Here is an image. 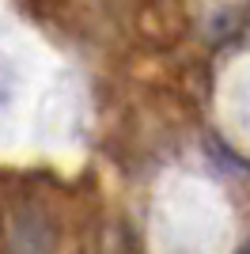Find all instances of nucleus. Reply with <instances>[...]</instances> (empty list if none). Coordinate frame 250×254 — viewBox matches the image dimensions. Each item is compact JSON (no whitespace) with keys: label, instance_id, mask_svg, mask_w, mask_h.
<instances>
[{"label":"nucleus","instance_id":"nucleus-1","mask_svg":"<svg viewBox=\"0 0 250 254\" xmlns=\"http://www.w3.org/2000/svg\"><path fill=\"white\" fill-rule=\"evenodd\" d=\"M53 224L38 201L23 197L8 212V254H53Z\"/></svg>","mask_w":250,"mask_h":254},{"label":"nucleus","instance_id":"nucleus-2","mask_svg":"<svg viewBox=\"0 0 250 254\" xmlns=\"http://www.w3.org/2000/svg\"><path fill=\"white\" fill-rule=\"evenodd\" d=\"M243 254H250V247H247V251H243Z\"/></svg>","mask_w":250,"mask_h":254}]
</instances>
